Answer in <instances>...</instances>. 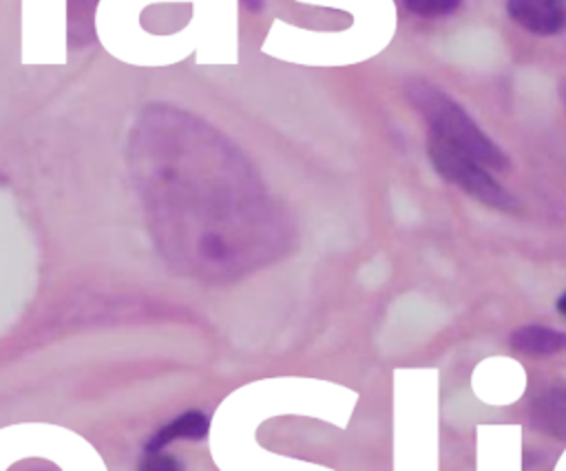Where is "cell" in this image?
Instances as JSON below:
<instances>
[{
  "label": "cell",
  "mask_w": 566,
  "mask_h": 471,
  "mask_svg": "<svg viewBox=\"0 0 566 471\" xmlns=\"http://www.w3.org/2000/svg\"><path fill=\"white\" fill-rule=\"evenodd\" d=\"M241 4H243L250 13H259V11H263L265 0H241Z\"/></svg>",
  "instance_id": "obj_9"
},
{
  "label": "cell",
  "mask_w": 566,
  "mask_h": 471,
  "mask_svg": "<svg viewBox=\"0 0 566 471\" xmlns=\"http://www.w3.org/2000/svg\"><path fill=\"white\" fill-rule=\"evenodd\" d=\"M210 427V420L206 414L201 411H186L181 416H177L175 420H170L168 425H164L146 444V453L159 451L164 449L168 442L186 438V440H201L206 438Z\"/></svg>",
  "instance_id": "obj_6"
},
{
  "label": "cell",
  "mask_w": 566,
  "mask_h": 471,
  "mask_svg": "<svg viewBox=\"0 0 566 471\" xmlns=\"http://www.w3.org/2000/svg\"><path fill=\"white\" fill-rule=\"evenodd\" d=\"M137 471H184V464L179 458L161 453V451H153L148 453L142 462Z\"/></svg>",
  "instance_id": "obj_8"
},
{
  "label": "cell",
  "mask_w": 566,
  "mask_h": 471,
  "mask_svg": "<svg viewBox=\"0 0 566 471\" xmlns=\"http://www.w3.org/2000/svg\"><path fill=\"white\" fill-rule=\"evenodd\" d=\"M405 7L422 18H440L453 13L462 0H402Z\"/></svg>",
  "instance_id": "obj_7"
},
{
  "label": "cell",
  "mask_w": 566,
  "mask_h": 471,
  "mask_svg": "<svg viewBox=\"0 0 566 471\" xmlns=\"http://www.w3.org/2000/svg\"><path fill=\"white\" fill-rule=\"evenodd\" d=\"M509 343L526 356H555L566 352V332L546 325H522L513 329Z\"/></svg>",
  "instance_id": "obj_4"
},
{
  "label": "cell",
  "mask_w": 566,
  "mask_h": 471,
  "mask_svg": "<svg viewBox=\"0 0 566 471\" xmlns=\"http://www.w3.org/2000/svg\"><path fill=\"white\" fill-rule=\"evenodd\" d=\"M427 155L436 172L458 186L462 192L473 197L475 201L502 210V212H515L520 210V201L515 195L504 188L482 164L471 159L469 155L455 150L453 146L444 144L442 139L427 133Z\"/></svg>",
  "instance_id": "obj_2"
},
{
  "label": "cell",
  "mask_w": 566,
  "mask_h": 471,
  "mask_svg": "<svg viewBox=\"0 0 566 471\" xmlns=\"http://www.w3.org/2000/svg\"><path fill=\"white\" fill-rule=\"evenodd\" d=\"M555 307H557V312L566 318V290L562 292V296L555 301Z\"/></svg>",
  "instance_id": "obj_10"
},
{
  "label": "cell",
  "mask_w": 566,
  "mask_h": 471,
  "mask_svg": "<svg viewBox=\"0 0 566 471\" xmlns=\"http://www.w3.org/2000/svg\"><path fill=\"white\" fill-rule=\"evenodd\" d=\"M531 422L535 429L566 440V389H551L542 394L531 407Z\"/></svg>",
  "instance_id": "obj_5"
},
{
  "label": "cell",
  "mask_w": 566,
  "mask_h": 471,
  "mask_svg": "<svg viewBox=\"0 0 566 471\" xmlns=\"http://www.w3.org/2000/svg\"><path fill=\"white\" fill-rule=\"evenodd\" d=\"M559 93H562V100H564V104H566V82L562 84V88H559Z\"/></svg>",
  "instance_id": "obj_11"
},
{
  "label": "cell",
  "mask_w": 566,
  "mask_h": 471,
  "mask_svg": "<svg viewBox=\"0 0 566 471\" xmlns=\"http://www.w3.org/2000/svg\"><path fill=\"white\" fill-rule=\"evenodd\" d=\"M506 13L535 35H555L566 29V0H506Z\"/></svg>",
  "instance_id": "obj_3"
},
{
  "label": "cell",
  "mask_w": 566,
  "mask_h": 471,
  "mask_svg": "<svg viewBox=\"0 0 566 471\" xmlns=\"http://www.w3.org/2000/svg\"><path fill=\"white\" fill-rule=\"evenodd\" d=\"M405 95L409 104L422 115L429 135L469 155L489 170L511 168L509 155L480 128V124L469 115V111L449 93L429 84L427 80L416 77L405 84Z\"/></svg>",
  "instance_id": "obj_1"
}]
</instances>
